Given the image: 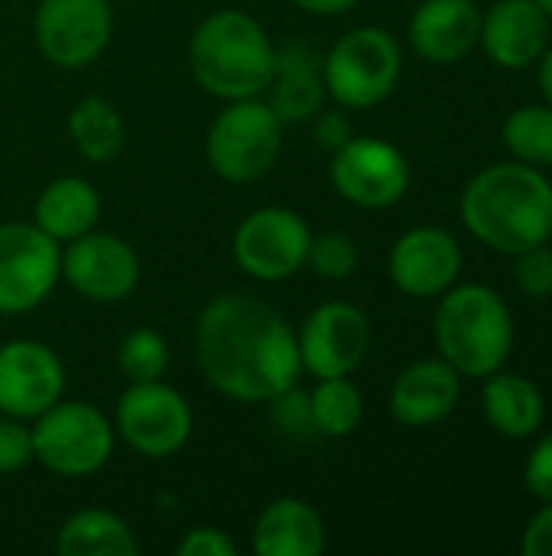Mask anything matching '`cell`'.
Segmentation results:
<instances>
[{
	"label": "cell",
	"instance_id": "obj_1",
	"mask_svg": "<svg viewBox=\"0 0 552 556\" xmlns=\"http://www.w3.org/2000/svg\"><path fill=\"white\" fill-rule=\"evenodd\" d=\"M195 362L205 381L238 404H267L303 375L293 326L247 293L205 303L195 323Z\"/></svg>",
	"mask_w": 552,
	"mask_h": 556
},
{
	"label": "cell",
	"instance_id": "obj_2",
	"mask_svg": "<svg viewBox=\"0 0 552 556\" xmlns=\"http://www.w3.org/2000/svg\"><path fill=\"white\" fill-rule=\"evenodd\" d=\"M465 228L501 254H521L552 238V182L527 163L482 169L462 192Z\"/></svg>",
	"mask_w": 552,
	"mask_h": 556
},
{
	"label": "cell",
	"instance_id": "obj_3",
	"mask_svg": "<svg viewBox=\"0 0 552 556\" xmlns=\"http://www.w3.org/2000/svg\"><path fill=\"white\" fill-rule=\"evenodd\" d=\"M277 46L270 33L244 10L208 13L189 39V68L195 81L221 101L260 98L270 85Z\"/></svg>",
	"mask_w": 552,
	"mask_h": 556
},
{
	"label": "cell",
	"instance_id": "obj_4",
	"mask_svg": "<svg viewBox=\"0 0 552 556\" xmlns=\"http://www.w3.org/2000/svg\"><path fill=\"white\" fill-rule=\"evenodd\" d=\"M436 345L442 358L468 378H488L504 368L514 349L508 303L482 283L449 287L436 309Z\"/></svg>",
	"mask_w": 552,
	"mask_h": 556
},
{
	"label": "cell",
	"instance_id": "obj_5",
	"mask_svg": "<svg viewBox=\"0 0 552 556\" xmlns=\"http://www.w3.org/2000/svg\"><path fill=\"white\" fill-rule=\"evenodd\" d=\"M283 121L264 98L224 101L205 137L208 166L224 182H257L273 169L283 150Z\"/></svg>",
	"mask_w": 552,
	"mask_h": 556
},
{
	"label": "cell",
	"instance_id": "obj_6",
	"mask_svg": "<svg viewBox=\"0 0 552 556\" xmlns=\"http://www.w3.org/2000/svg\"><path fill=\"white\" fill-rule=\"evenodd\" d=\"M114 420L88 401H55L33 420V453L62 479H85L114 456Z\"/></svg>",
	"mask_w": 552,
	"mask_h": 556
},
{
	"label": "cell",
	"instance_id": "obj_7",
	"mask_svg": "<svg viewBox=\"0 0 552 556\" xmlns=\"http://www.w3.org/2000/svg\"><path fill=\"white\" fill-rule=\"evenodd\" d=\"M400 68V42L381 26H358L322 55L325 91L348 111L381 104L397 88Z\"/></svg>",
	"mask_w": 552,
	"mask_h": 556
},
{
	"label": "cell",
	"instance_id": "obj_8",
	"mask_svg": "<svg viewBox=\"0 0 552 556\" xmlns=\"http://www.w3.org/2000/svg\"><path fill=\"white\" fill-rule=\"evenodd\" d=\"M192 407L189 401L159 381L130 384L114 410L117 437L143 459H169L192 437Z\"/></svg>",
	"mask_w": 552,
	"mask_h": 556
},
{
	"label": "cell",
	"instance_id": "obj_9",
	"mask_svg": "<svg viewBox=\"0 0 552 556\" xmlns=\"http://www.w3.org/2000/svg\"><path fill=\"white\" fill-rule=\"evenodd\" d=\"M62 280V244L33 222L0 225V316L42 306Z\"/></svg>",
	"mask_w": 552,
	"mask_h": 556
},
{
	"label": "cell",
	"instance_id": "obj_10",
	"mask_svg": "<svg viewBox=\"0 0 552 556\" xmlns=\"http://www.w3.org/2000/svg\"><path fill=\"white\" fill-rule=\"evenodd\" d=\"M309 244L312 231L299 212L283 205H264L238 225L231 251L247 277L260 283H280L306 267Z\"/></svg>",
	"mask_w": 552,
	"mask_h": 556
},
{
	"label": "cell",
	"instance_id": "obj_11",
	"mask_svg": "<svg viewBox=\"0 0 552 556\" xmlns=\"http://www.w3.org/2000/svg\"><path fill=\"white\" fill-rule=\"evenodd\" d=\"M114 33L107 0H39L33 36L46 62L55 68H85L101 59Z\"/></svg>",
	"mask_w": 552,
	"mask_h": 556
},
{
	"label": "cell",
	"instance_id": "obj_12",
	"mask_svg": "<svg viewBox=\"0 0 552 556\" xmlns=\"http://www.w3.org/2000/svg\"><path fill=\"white\" fill-rule=\"evenodd\" d=\"M335 192L358 208H390L410 189L407 156L381 137H351L332 153Z\"/></svg>",
	"mask_w": 552,
	"mask_h": 556
},
{
	"label": "cell",
	"instance_id": "obj_13",
	"mask_svg": "<svg viewBox=\"0 0 552 556\" xmlns=\"http://www.w3.org/2000/svg\"><path fill=\"white\" fill-rule=\"evenodd\" d=\"M62 277L88 303H120L140 283V257L124 238L91 228L65 244Z\"/></svg>",
	"mask_w": 552,
	"mask_h": 556
},
{
	"label": "cell",
	"instance_id": "obj_14",
	"mask_svg": "<svg viewBox=\"0 0 552 556\" xmlns=\"http://www.w3.org/2000/svg\"><path fill=\"white\" fill-rule=\"evenodd\" d=\"M296 342L303 371L316 378H342L364 362L371 345V323L351 303H322L306 316Z\"/></svg>",
	"mask_w": 552,
	"mask_h": 556
},
{
	"label": "cell",
	"instance_id": "obj_15",
	"mask_svg": "<svg viewBox=\"0 0 552 556\" xmlns=\"http://www.w3.org/2000/svg\"><path fill=\"white\" fill-rule=\"evenodd\" d=\"M65 394L62 358L36 339H10L0 345V414L36 420Z\"/></svg>",
	"mask_w": 552,
	"mask_h": 556
},
{
	"label": "cell",
	"instance_id": "obj_16",
	"mask_svg": "<svg viewBox=\"0 0 552 556\" xmlns=\"http://www.w3.org/2000/svg\"><path fill=\"white\" fill-rule=\"evenodd\" d=\"M462 270V248L442 228H413L397 238L390 251V280L407 296H442L455 287Z\"/></svg>",
	"mask_w": 552,
	"mask_h": 556
},
{
	"label": "cell",
	"instance_id": "obj_17",
	"mask_svg": "<svg viewBox=\"0 0 552 556\" xmlns=\"http://www.w3.org/2000/svg\"><path fill=\"white\" fill-rule=\"evenodd\" d=\"M260 98L273 108V114L283 124L312 121L329 98L325 75H322V55L303 39H290V42L277 46L273 75Z\"/></svg>",
	"mask_w": 552,
	"mask_h": 556
},
{
	"label": "cell",
	"instance_id": "obj_18",
	"mask_svg": "<svg viewBox=\"0 0 552 556\" xmlns=\"http://www.w3.org/2000/svg\"><path fill=\"white\" fill-rule=\"evenodd\" d=\"M501 68H530L550 42V16L537 0H498L482 16V39Z\"/></svg>",
	"mask_w": 552,
	"mask_h": 556
},
{
	"label": "cell",
	"instance_id": "obj_19",
	"mask_svg": "<svg viewBox=\"0 0 552 556\" xmlns=\"http://www.w3.org/2000/svg\"><path fill=\"white\" fill-rule=\"evenodd\" d=\"M478 39L482 13L472 0H423L410 20V42L433 65L465 59Z\"/></svg>",
	"mask_w": 552,
	"mask_h": 556
},
{
	"label": "cell",
	"instance_id": "obj_20",
	"mask_svg": "<svg viewBox=\"0 0 552 556\" xmlns=\"http://www.w3.org/2000/svg\"><path fill=\"white\" fill-rule=\"evenodd\" d=\"M459 371L446 358H426L410 365L390 391V414L403 427H433L446 420L459 404Z\"/></svg>",
	"mask_w": 552,
	"mask_h": 556
},
{
	"label": "cell",
	"instance_id": "obj_21",
	"mask_svg": "<svg viewBox=\"0 0 552 556\" xmlns=\"http://www.w3.org/2000/svg\"><path fill=\"white\" fill-rule=\"evenodd\" d=\"M325 541L322 515L303 498L270 502L251 531V551L257 556H319Z\"/></svg>",
	"mask_w": 552,
	"mask_h": 556
},
{
	"label": "cell",
	"instance_id": "obj_22",
	"mask_svg": "<svg viewBox=\"0 0 552 556\" xmlns=\"http://www.w3.org/2000/svg\"><path fill=\"white\" fill-rule=\"evenodd\" d=\"M98 218H101V195L81 176L52 179L33 205V225L42 228L59 244L88 235L98 225Z\"/></svg>",
	"mask_w": 552,
	"mask_h": 556
},
{
	"label": "cell",
	"instance_id": "obj_23",
	"mask_svg": "<svg viewBox=\"0 0 552 556\" xmlns=\"http://www.w3.org/2000/svg\"><path fill=\"white\" fill-rule=\"evenodd\" d=\"M547 404L540 388L524 378V375H488L485 384V417L488 424L511 440H524L534 437L543 424Z\"/></svg>",
	"mask_w": 552,
	"mask_h": 556
},
{
	"label": "cell",
	"instance_id": "obj_24",
	"mask_svg": "<svg viewBox=\"0 0 552 556\" xmlns=\"http://www.w3.org/2000/svg\"><path fill=\"white\" fill-rule=\"evenodd\" d=\"M55 551L59 556H137L140 544L120 515L85 508L59 528Z\"/></svg>",
	"mask_w": 552,
	"mask_h": 556
},
{
	"label": "cell",
	"instance_id": "obj_25",
	"mask_svg": "<svg viewBox=\"0 0 552 556\" xmlns=\"http://www.w3.org/2000/svg\"><path fill=\"white\" fill-rule=\"evenodd\" d=\"M68 140L88 163H107L124 150L127 124L107 98L88 94L68 111Z\"/></svg>",
	"mask_w": 552,
	"mask_h": 556
},
{
	"label": "cell",
	"instance_id": "obj_26",
	"mask_svg": "<svg viewBox=\"0 0 552 556\" xmlns=\"http://www.w3.org/2000/svg\"><path fill=\"white\" fill-rule=\"evenodd\" d=\"M316 381L319 384L309 391L316 437H332V440L351 437L364 420V397H361L358 384H351L348 375L316 378Z\"/></svg>",
	"mask_w": 552,
	"mask_h": 556
},
{
	"label": "cell",
	"instance_id": "obj_27",
	"mask_svg": "<svg viewBox=\"0 0 552 556\" xmlns=\"http://www.w3.org/2000/svg\"><path fill=\"white\" fill-rule=\"evenodd\" d=\"M508 150L527 166H552V108L527 104L504 124Z\"/></svg>",
	"mask_w": 552,
	"mask_h": 556
},
{
	"label": "cell",
	"instance_id": "obj_28",
	"mask_svg": "<svg viewBox=\"0 0 552 556\" xmlns=\"http://www.w3.org/2000/svg\"><path fill=\"white\" fill-rule=\"evenodd\" d=\"M117 368L130 384L159 381L169 368V342L156 329H130L117 345Z\"/></svg>",
	"mask_w": 552,
	"mask_h": 556
},
{
	"label": "cell",
	"instance_id": "obj_29",
	"mask_svg": "<svg viewBox=\"0 0 552 556\" xmlns=\"http://www.w3.org/2000/svg\"><path fill=\"white\" fill-rule=\"evenodd\" d=\"M358 244L342 235V231H325V235H312V244H309V267L325 277V280H348L355 270H358Z\"/></svg>",
	"mask_w": 552,
	"mask_h": 556
},
{
	"label": "cell",
	"instance_id": "obj_30",
	"mask_svg": "<svg viewBox=\"0 0 552 556\" xmlns=\"http://www.w3.org/2000/svg\"><path fill=\"white\" fill-rule=\"evenodd\" d=\"M267 404H270V420H273V427L283 437H290V440H309V437H316L309 391H303L299 384H293V388L280 391L277 397H270Z\"/></svg>",
	"mask_w": 552,
	"mask_h": 556
},
{
	"label": "cell",
	"instance_id": "obj_31",
	"mask_svg": "<svg viewBox=\"0 0 552 556\" xmlns=\"http://www.w3.org/2000/svg\"><path fill=\"white\" fill-rule=\"evenodd\" d=\"M36 459L33 453V427L29 420H16L0 414V476H13Z\"/></svg>",
	"mask_w": 552,
	"mask_h": 556
},
{
	"label": "cell",
	"instance_id": "obj_32",
	"mask_svg": "<svg viewBox=\"0 0 552 556\" xmlns=\"http://www.w3.org/2000/svg\"><path fill=\"white\" fill-rule=\"evenodd\" d=\"M517 264H514V277H517V287L534 296V300H550L552 296V248L547 244H537V248H527L521 254H514Z\"/></svg>",
	"mask_w": 552,
	"mask_h": 556
},
{
	"label": "cell",
	"instance_id": "obj_33",
	"mask_svg": "<svg viewBox=\"0 0 552 556\" xmlns=\"http://www.w3.org/2000/svg\"><path fill=\"white\" fill-rule=\"evenodd\" d=\"M179 556H234L238 544L231 541L228 531L221 528H192L179 544H176Z\"/></svg>",
	"mask_w": 552,
	"mask_h": 556
},
{
	"label": "cell",
	"instance_id": "obj_34",
	"mask_svg": "<svg viewBox=\"0 0 552 556\" xmlns=\"http://www.w3.org/2000/svg\"><path fill=\"white\" fill-rule=\"evenodd\" d=\"M524 482L530 489V495H537L540 502H552V433L537 443V450L527 459L524 469Z\"/></svg>",
	"mask_w": 552,
	"mask_h": 556
},
{
	"label": "cell",
	"instance_id": "obj_35",
	"mask_svg": "<svg viewBox=\"0 0 552 556\" xmlns=\"http://www.w3.org/2000/svg\"><path fill=\"white\" fill-rule=\"evenodd\" d=\"M312 130H316L319 147H325L329 153H335L342 143H348V140L355 137L351 121H348L342 111H319V114L312 117Z\"/></svg>",
	"mask_w": 552,
	"mask_h": 556
},
{
	"label": "cell",
	"instance_id": "obj_36",
	"mask_svg": "<svg viewBox=\"0 0 552 556\" xmlns=\"http://www.w3.org/2000/svg\"><path fill=\"white\" fill-rule=\"evenodd\" d=\"M521 551L527 556H552V502L550 508H543L524 531Z\"/></svg>",
	"mask_w": 552,
	"mask_h": 556
},
{
	"label": "cell",
	"instance_id": "obj_37",
	"mask_svg": "<svg viewBox=\"0 0 552 556\" xmlns=\"http://www.w3.org/2000/svg\"><path fill=\"white\" fill-rule=\"evenodd\" d=\"M293 3L306 13H316V16H335V13L351 10L358 0H293Z\"/></svg>",
	"mask_w": 552,
	"mask_h": 556
},
{
	"label": "cell",
	"instance_id": "obj_38",
	"mask_svg": "<svg viewBox=\"0 0 552 556\" xmlns=\"http://www.w3.org/2000/svg\"><path fill=\"white\" fill-rule=\"evenodd\" d=\"M540 59H543V62H540V85H543V94H547V101H550L552 108V49L550 52H543Z\"/></svg>",
	"mask_w": 552,
	"mask_h": 556
},
{
	"label": "cell",
	"instance_id": "obj_39",
	"mask_svg": "<svg viewBox=\"0 0 552 556\" xmlns=\"http://www.w3.org/2000/svg\"><path fill=\"white\" fill-rule=\"evenodd\" d=\"M537 3L543 7V13H547V16H550V20H552V0H537Z\"/></svg>",
	"mask_w": 552,
	"mask_h": 556
}]
</instances>
